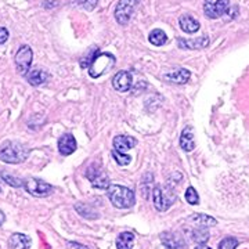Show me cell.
<instances>
[{
    "mask_svg": "<svg viewBox=\"0 0 249 249\" xmlns=\"http://www.w3.org/2000/svg\"><path fill=\"white\" fill-rule=\"evenodd\" d=\"M190 76H191V72L186 70V68H180L178 71L170 72V73H166L165 75V79L170 80L176 85H184L190 80Z\"/></svg>",
    "mask_w": 249,
    "mask_h": 249,
    "instance_id": "d6986e66",
    "label": "cell"
},
{
    "mask_svg": "<svg viewBox=\"0 0 249 249\" xmlns=\"http://www.w3.org/2000/svg\"><path fill=\"white\" fill-rule=\"evenodd\" d=\"M100 52V49L98 47H93L91 50H90V54L88 57H83L82 60H80V67L82 68H89L90 65H91V62H93V58L96 57V54Z\"/></svg>",
    "mask_w": 249,
    "mask_h": 249,
    "instance_id": "f1b7e54d",
    "label": "cell"
},
{
    "mask_svg": "<svg viewBox=\"0 0 249 249\" xmlns=\"http://www.w3.org/2000/svg\"><path fill=\"white\" fill-rule=\"evenodd\" d=\"M134 235L132 232H122L116 238V248L118 249H132L133 248Z\"/></svg>",
    "mask_w": 249,
    "mask_h": 249,
    "instance_id": "7402d4cb",
    "label": "cell"
},
{
    "mask_svg": "<svg viewBox=\"0 0 249 249\" xmlns=\"http://www.w3.org/2000/svg\"><path fill=\"white\" fill-rule=\"evenodd\" d=\"M0 180H3L6 184H9L11 187H16V188L24 186V181H21L19 178L13 176V175H10L7 172H4V170H0Z\"/></svg>",
    "mask_w": 249,
    "mask_h": 249,
    "instance_id": "cb8c5ba5",
    "label": "cell"
},
{
    "mask_svg": "<svg viewBox=\"0 0 249 249\" xmlns=\"http://www.w3.org/2000/svg\"><path fill=\"white\" fill-rule=\"evenodd\" d=\"M34 60V52L29 46L24 45L18 49L16 54V65H17V71L19 75H27Z\"/></svg>",
    "mask_w": 249,
    "mask_h": 249,
    "instance_id": "8992f818",
    "label": "cell"
},
{
    "mask_svg": "<svg viewBox=\"0 0 249 249\" xmlns=\"http://www.w3.org/2000/svg\"><path fill=\"white\" fill-rule=\"evenodd\" d=\"M29 152L31 150L25 144L17 142H4L0 147V160L6 163H13V165L22 163L29 157Z\"/></svg>",
    "mask_w": 249,
    "mask_h": 249,
    "instance_id": "6da1fadb",
    "label": "cell"
},
{
    "mask_svg": "<svg viewBox=\"0 0 249 249\" xmlns=\"http://www.w3.org/2000/svg\"><path fill=\"white\" fill-rule=\"evenodd\" d=\"M178 24H180V28L183 32L186 34H196V31L199 29V22L191 17L190 14H184L181 16L180 19H178Z\"/></svg>",
    "mask_w": 249,
    "mask_h": 249,
    "instance_id": "ac0fdd59",
    "label": "cell"
},
{
    "mask_svg": "<svg viewBox=\"0 0 249 249\" xmlns=\"http://www.w3.org/2000/svg\"><path fill=\"white\" fill-rule=\"evenodd\" d=\"M97 3L98 0H71L72 6H76V7H80V9L88 10V11L96 9Z\"/></svg>",
    "mask_w": 249,
    "mask_h": 249,
    "instance_id": "d4e9b609",
    "label": "cell"
},
{
    "mask_svg": "<svg viewBox=\"0 0 249 249\" xmlns=\"http://www.w3.org/2000/svg\"><path fill=\"white\" fill-rule=\"evenodd\" d=\"M75 209L78 211V213H79L80 216H83V217H86V219H94L93 214L98 216V214L90 208L89 205L86 204H76L75 205Z\"/></svg>",
    "mask_w": 249,
    "mask_h": 249,
    "instance_id": "484cf974",
    "label": "cell"
},
{
    "mask_svg": "<svg viewBox=\"0 0 249 249\" xmlns=\"http://www.w3.org/2000/svg\"><path fill=\"white\" fill-rule=\"evenodd\" d=\"M180 147L186 152H191L196 148V140H194V133H193V127L191 126H187L186 129L181 132Z\"/></svg>",
    "mask_w": 249,
    "mask_h": 249,
    "instance_id": "2e32d148",
    "label": "cell"
},
{
    "mask_svg": "<svg viewBox=\"0 0 249 249\" xmlns=\"http://www.w3.org/2000/svg\"><path fill=\"white\" fill-rule=\"evenodd\" d=\"M178 47L180 49H188V50H196V49H205L209 45L208 36H199L196 39H178Z\"/></svg>",
    "mask_w": 249,
    "mask_h": 249,
    "instance_id": "4fadbf2b",
    "label": "cell"
},
{
    "mask_svg": "<svg viewBox=\"0 0 249 249\" xmlns=\"http://www.w3.org/2000/svg\"><path fill=\"white\" fill-rule=\"evenodd\" d=\"M160 241L168 249H184L186 244L184 240L175 232H163L160 234Z\"/></svg>",
    "mask_w": 249,
    "mask_h": 249,
    "instance_id": "7c38bea8",
    "label": "cell"
},
{
    "mask_svg": "<svg viewBox=\"0 0 249 249\" xmlns=\"http://www.w3.org/2000/svg\"><path fill=\"white\" fill-rule=\"evenodd\" d=\"M86 176L90 180L91 186L94 188H100V190H108L109 187V178L106 175V172L100 169L97 163L90 165L89 169L86 172Z\"/></svg>",
    "mask_w": 249,
    "mask_h": 249,
    "instance_id": "ba28073f",
    "label": "cell"
},
{
    "mask_svg": "<svg viewBox=\"0 0 249 249\" xmlns=\"http://www.w3.org/2000/svg\"><path fill=\"white\" fill-rule=\"evenodd\" d=\"M136 144H137V140L132 136H124V134L116 136L114 139V150L118 152H124L136 147Z\"/></svg>",
    "mask_w": 249,
    "mask_h": 249,
    "instance_id": "9a60e30c",
    "label": "cell"
},
{
    "mask_svg": "<svg viewBox=\"0 0 249 249\" xmlns=\"http://www.w3.org/2000/svg\"><path fill=\"white\" fill-rule=\"evenodd\" d=\"M132 83H133V76L129 71H119L116 72L115 76L112 78V86L114 89L118 91H129L132 88Z\"/></svg>",
    "mask_w": 249,
    "mask_h": 249,
    "instance_id": "30bf717a",
    "label": "cell"
},
{
    "mask_svg": "<svg viewBox=\"0 0 249 249\" xmlns=\"http://www.w3.org/2000/svg\"><path fill=\"white\" fill-rule=\"evenodd\" d=\"M9 39V31L6 28H0V45L6 43Z\"/></svg>",
    "mask_w": 249,
    "mask_h": 249,
    "instance_id": "4dcf8cb0",
    "label": "cell"
},
{
    "mask_svg": "<svg viewBox=\"0 0 249 249\" xmlns=\"http://www.w3.org/2000/svg\"><path fill=\"white\" fill-rule=\"evenodd\" d=\"M230 0H205L204 13L208 18H219L229 10Z\"/></svg>",
    "mask_w": 249,
    "mask_h": 249,
    "instance_id": "9c48e42d",
    "label": "cell"
},
{
    "mask_svg": "<svg viewBox=\"0 0 249 249\" xmlns=\"http://www.w3.org/2000/svg\"><path fill=\"white\" fill-rule=\"evenodd\" d=\"M238 247V241L232 237H227L219 244V249H235Z\"/></svg>",
    "mask_w": 249,
    "mask_h": 249,
    "instance_id": "f546056e",
    "label": "cell"
},
{
    "mask_svg": "<svg viewBox=\"0 0 249 249\" xmlns=\"http://www.w3.org/2000/svg\"><path fill=\"white\" fill-rule=\"evenodd\" d=\"M186 201L190 205H198L199 204V196H198V193H196V190L194 187H188L186 191Z\"/></svg>",
    "mask_w": 249,
    "mask_h": 249,
    "instance_id": "83f0119b",
    "label": "cell"
},
{
    "mask_svg": "<svg viewBox=\"0 0 249 249\" xmlns=\"http://www.w3.org/2000/svg\"><path fill=\"white\" fill-rule=\"evenodd\" d=\"M76 150V140L72 134H64L58 139V151L64 157H68Z\"/></svg>",
    "mask_w": 249,
    "mask_h": 249,
    "instance_id": "8fae6325",
    "label": "cell"
},
{
    "mask_svg": "<svg viewBox=\"0 0 249 249\" xmlns=\"http://www.w3.org/2000/svg\"><path fill=\"white\" fill-rule=\"evenodd\" d=\"M68 249H89L88 247L82 245L79 242H73V241H70L68 242Z\"/></svg>",
    "mask_w": 249,
    "mask_h": 249,
    "instance_id": "1f68e13d",
    "label": "cell"
},
{
    "mask_svg": "<svg viewBox=\"0 0 249 249\" xmlns=\"http://www.w3.org/2000/svg\"><path fill=\"white\" fill-rule=\"evenodd\" d=\"M148 40L154 46H163L166 43V40H168V36H166V34L162 29H154L150 34V36H148Z\"/></svg>",
    "mask_w": 249,
    "mask_h": 249,
    "instance_id": "603a6c76",
    "label": "cell"
},
{
    "mask_svg": "<svg viewBox=\"0 0 249 249\" xmlns=\"http://www.w3.org/2000/svg\"><path fill=\"white\" fill-rule=\"evenodd\" d=\"M187 223L191 226V227H211V226H214L216 224V219L208 216V214L202 213H196L190 216L187 219Z\"/></svg>",
    "mask_w": 249,
    "mask_h": 249,
    "instance_id": "5bb4252c",
    "label": "cell"
},
{
    "mask_svg": "<svg viewBox=\"0 0 249 249\" xmlns=\"http://www.w3.org/2000/svg\"><path fill=\"white\" fill-rule=\"evenodd\" d=\"M196 249H212V248H209V247H208V245H205V244H199Z\"/></svg>",
    "mask_w": 249,
    "mask_h": 249,
    "instance_id": "836d02e7",
    "label": "cell"
},
{
    "mask_svg": "<svg viewBox=\"0 0 249 249\" xmlns=\"http://www.w3.org/2000/svg\"><path fill=\"white\" fill-rule=\"evenodd\" d=\"M112 157H114V160H115V162L119 166H126V165H129L130 160H132V157H130V155L124 154V152H118L115 151V150H112Z\"/></svg>",
    "mask_w": 249,
    "mask_h": 249,
    "instance_id": "4316f807",
    "label": "cell"
},
{
    "mask_svg": "<svg viewBox=\"0 0 249 249\" xmlns=\"http://www.w3.org/2000/svg\"><path fill=\"white\" fill-rule=\"evenodd\" d=\"M4 220H6V216H4V213H3V212L0 211V226H1L3 223H4Z\"/></svg>",
    "mask_w": 249,
    "mask_h": 249,
    "instance_id": "d6a6232c",
    "label": "cell"
},
{
    "mask_svg": "<svg viewBox=\"0 0 249 249\" xmlns=\"http://www.w3.org/2000/svg\"><path fill=\"white\" fill-rule=\"evenodd\" d=\"M47 78H49V73L45 70H40V68H34L28 73V82L32 86H39V85L45 83Z\"/></svg>",
    "mask_w": 249,
    "mask_h": 249,
    "instance_id": "ffe728a7",
    "label": "cell"
},
{
    "mask_svg": "<svg viewBox=\"0 0 249 249\" xmlns=\"http://www.w3.org/2000/svg\"><path fill=\"white\" fill-rule=\"evenodd\" d=\"M115 64V57L109 53H100L96 54V57L93 58V62L89 67V73L91 78H100L101 75H104L106 72L109 71V68H112Z\"/></svg>",
    "mask_w": 249,
    "mask_h": 249,
    "instance_id": "277c9868",
    "label": "cell"
},
{
    "mask_svg": "<svg viewBox=\"0 0 249 249\" xmlns=\"http://www.w3.org/2000/svg\"><path fill=\"white\" fill-rule=\"evenodd\" d=\"M152 202L157 211L166 212L172 205L176 202V193L175 188L169 184L165 187L157 186L152 191Z\"/></svg>",
    "mask_w": 249,
    "mask_h": 249,
    "instance_id": "3957f363",
    "label": "cell"
},
{
    "mask_svg": "<svg viewBox=\"0 0 249 249\" xmlns=\"http://www.w3.org/2000/svg\"><path fill=\"white\" fill-rule=\"evenodd\" d=\"M140 0H119L115 7V19L121 25H127Z\"/></svg>",
    "mask_w": 249,
    "mask_h": 249,
    "instance_id": "5b68a950",
    "label": "cell"
},
{
    "mask_svg": "<svg viewBox=\"0 0 249 249\" xmlns=\"http://www.w3.org/2000/svg\"><path fill=\"white\" fill-rule=\"evenodd\" d=\"M190 235H191V240L196 244H206L209 240L208 227H191Z\"/></svg>",
    "mask_w": 249,
    "mask_h": 249,
    "instance_id": "44dd1931",
    "label": "cell"
},
{
    "mask_svg": "<svg viewBox=\"0 0 249 249\" xmlns=\"http://www.w3.org/2000/svg\"><path fill=\"white\" fill-rule=\"evenodd\" d=\"M108 198L118 209H129L136 202L133 191L127 187L119 186V184H112L108 187Z\"/></svg>",
    "mask_w": 249,
    "mask_h": 249,
    "instance_id": "7a4b0ae2",
    "label": "cell"
},
{
    "mask_svg": "<svg viewBox=\"0 0 249 249\" xmlns=\"http://www.w3.org/2000/svg\"><path fill=\"white\" fill-rule=\"evenodd\" d=\"M24 188L27 190L29 194H32L34 196H37V198H43V196H50L53 193V186L46 183V181H42L39 178H29L24 183Z\"/></svg>",
    "mask_w": 249,
    "mask_h": 249,
    "instance_id": "52a82bcc",
    "label": "cell"
},
{
    "mask_svg": "<svg viewBox=\"0 0 249 249\" xmlns=\"http://www.w3.org/2000/svg\"><path fill=\"white\" fill-rule=\"evenodd\" d=\"M9 247L11 249H28L31 247V238L25 234L16 232L10 237Z\"/></svg>",
    "mask_w": 249,
    "mask_h": 249,
    "instance_id": "e0dca14e",
    "label": "cell"
},
{
    "mask_svg": "<svg viewBox=\"0 0 249 249\" xmlns=\"http://www.w3.org/2000/svg\"><path fill=\"white\" fill-rule=\"evenodd\" d=\"M0 191H1V188H0Z\"/></svg>",
    "mask_w": 249,
    "mask_h": 249,
    "instance_id": "e575fe53",
    "label": "cell"
}]
</instances>
